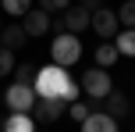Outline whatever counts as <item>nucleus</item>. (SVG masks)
<instances>
[{
  "instance_id": "obj_1",
  "label": "nucleus",
  "mask_w": 135,
  "mask_h": 132,
  "mask_svg": "<svg viewBox=\"0 0 135 132\" xmlns=\"http://www.w3.org/2000/svg\"><path fill=\"white\" fill-rule=\"evenodd\" d=\"M32 86H36V97H43V100H64V104H71V100L82 97V82H75L68 75V68H61V64L39 68Z\"/></svg>"
},
{
  "instance_id": "obj_2",
  "label": "nucleus",
  "mask_w": 135,
  "mask_h": 132,
  "mask_svg": "<svg viewBox=\"0 0 135 132\" xmlns=\"http://www.w3.org/2000/svg\"><path fill=\"white\" fill-rule=\"evenodd\" d=\"M50 57H54V64H61V68H71L82 57V39L75 32H68V29H61V32L54 36V43H50Z\"/></svg>"
},
{
  "instance_id": "obj_3",
  "label": "nucleus",
  "mask_w": 135,
  "mask_h": 132,
  "mask_svg": "<svg viewBox=\"0 0 135 132\" xmlns=\"http://www.w3.org/2000/svg\"><path fill=\"white\" fill-rule=\"evenodd\" d=\"M114 89V82H110V71L107 68H89L85 75H82V93H85L93 104H103V97Z\"/></svg>"
},
{
  "instance_id": "obj_4",
  "label": "nucleus",
  "mask_w": 135,
  "mask_h": 132,
  "mask_svg": "<svg viewBox=\"0 0 135 132\" xmlns=\"http://www.w3.org/2000/svg\"><path fill=\"white\" fill-rule=\"evenodd\" d=\"M89 29H93L100 39H114V36L121 32L117 11H110V7H96V11H93V18H89Z\"/></svg>"
},
{
  "instance_id": "obj_5",
  "label": "nucleus",
  "mask_w": 135,
  "mask_h": 132,
  "mask_svg": "<svg viewBox=\"0 0 135 132\" xmlns=\"http://www.w3.org/2000/svg\"><path fill=\"white\" fill-rule=\"evenodd\" d=\"M4 104L11 111H32L36 104V86H25V82H11L4 93Z\"/></svg>"
},
{
  "instance_id": "obj_6",
  "label": "nucleus",
  "mask_w": 135,
  "mask_h": 132,
  "mask_svg": "<svg viewBox=\"0 0 135 132\" xmlns=\"http://www.w3.org/2000/svg\"><path fill=\"white\" fill-rule=\"evenodd\" d=\"M21 29H25L28 36H46L50 29H54L50 11H43V7H28V11L21 14Z\"/></svg>"
},
{
  "instance_id": "obj_7",
  "label": "nucleus",
  "mask_w": 135,
  "mask_h": 132,
  "mask_svg": "<svg viewBox=\"0 0 135 132\" xmlns=\"http://www.w3.org/2000/svg\"><path fill=\"white\" fill-rule=\"evenodd\" d=\"M64 107H68L64 100H43V97H36V104H32L28 114H32L36 121H43V125H50V121H57L64 114Z\"/></svg>"
},
{
  "instance_id": "obj_8",
  "label": "nucleus",
  "mask_w": 135,
  "mask_h": 132,
  "mask_svg": "<svg viewBox=\"0 0 135 132\" xmlns=\"http://www.w3.org/2000/svg\"><path fill=\"white\" fill-rule=\"evenodd\" d=\"M82 132H121V129H117V118H110L107 111H89L82 121Z\"/></svg>"
},
{
  "instance_id": "obj_9",
  "label": "nucleus",
  "mask_w": 135,
  "mask_h": 132,
  "mask_svg": "<svg viewBox=\"0 0 135 132\" xmlns=\"http://www.w3.org/2000/svg\"><path fill=\"white\" fill-rule=\"evenodd\" d=\"M89 18H93V11L82 7V4H75V7H68V14H64V29L78 36L82 29H89Z\"/></svg>"
},
{
  "instance_id": "obj_10",
  "label": "nucleus",
  "mask_w": 135,
  "mask_h": 132,
  "mask_svg": "<svg viewBox=\"0 0 135 132\" xmlns=\"http://www.w3.org/2000/svg\"><path fill=\"white\" fill-rule=\"evenodd\" d=\"M103 111H107L110 118H117V121H121L124 114H128V97H124L121 89H110L107 97H103Z\"/></svg>"
},
{
  "instance_id": "obj_11",
  "label": "nucleus",
  "mask_w": 135,
  "mask_h": 132,
  "mask_svg": "<svg viewBox=\"0 0 135 132\" xmlns=\"http://www.w3.org/2000/svg\"><path fill=\"white\" fill-rule=\"evenodd\" d=\"M25 43H28V32L21 25H4V29H0V47L18 50V47H25Z\"/></svg>"
},
{
  "instance_id": "obj_12",
  "label": "nucleus",
  "mask_w": 135,
  "mask_h": 132,
  "mask_svg": "<svg viewBox=\"0 0 135 132\" xmlns=\"http://www.w3.org/2000/svg\"><path fill=\"white\" fill-rule=\"evenodd\" d=\"M4 132H36L32 114L28 111H11V118H4Z\"/></svg>"
},
{
  "instance_id": "obj_13",
  "label": "nucleus",
  "mask_w": 135,
  "mask_h": 132,
  "mask_svg": "<svg viewBox=\"0 0 135 132\" xmlns=\"http://www.w3.org/2000/svg\"><path fill=\"white\" fill-rule=\"evenodd\" d=\"M114 47L121 57H135V29H124V32L114 36Z\"/></svg>"
},
{
  "instance_id": "obj_14",
  "label": "nucleus",
  "mask_w": 135,
  "mask_h": 132,
  "mask_svg": "<svg viewBox=\"0 0 135 132\" xmlns=\"http://www.w3.org/2000/svg\"><path fill=\"white\" fill-rule=\"evenodd\" d=\"M117 57H121V54H117V47H114L110 39H103L100 47H96V64H100V68H110Z\"/></svg>"
},
{
  "instance_id": "obj_15",
  "label": "nucleus",
  "mask_w": 135,
  "mask_h": 132,
  "mask_svg": "<svg viewBox=\"0 0 135 132\" xmlns=\"http://www.w3.org/2000/svg\"><path fill=\"white\" fill-rule=\"evenodd\" d=\"M36 0H0V7H4V14H11V18H21V14L32 7Z\"/></svg>"
},
{
  "instance_id": "obj_16",
  "label": "nucleus",
  "mask_w": 135,
  "mask_h": 132,
  "mask_svg": "<svg viewBox=\"0 0 135 132\" xmlns=\"http://www.w3.org/2000/svg\"><path fill=\"white\" fill-rule=\"evenodd\" d=\"M36 71H39V68H36V64H14V71H11V75H14V82H25V86H32L36 82Z\"/></svg>"
},
{
  "instance_id": "obj_17",
  "label": "nucleus",
  "mask_w": 135,
  "mask_h": 132,
  "mask_svg": "<svg viewBox=\"0 0 135 132\" xmlns=\"http://www.w3.org/2000/svg\"><path fill=\"white\" fill-rule=\"evenodd\" d=\"M117 21H121L124 29H135V0H124V4L117 7Z\"/></svg>"
},
{
  "instance_id": "obj_18",
  "label": "nucleus",
  "mask_w": 135,
  "mask_h": 132,
  "mask_svg": "<svg viewBox=\"0 0 135 132\" xmlns=\"http://www.w3.org/2000/svg\"><path fill=\"white\" fill-rule=\"evenodd\" d=\"M14 71V50L0 47V75H11Z\"/></svg>"
},
{
  "instance_id": "obj_19",
  "label": "nucleus",
  "mask_w": 135,
  "mask_h": 132,
  "mask_svg": "<svg viewBox=\"0 0 135 132\" xmlns=\"http://www.w3.org/2000/svg\"><path fill=\"white\" fill-rule=\"evenodd\" d=\"M68 114H71L75 121H85V114H89V104H82V100H71V104H68Z\"/></svg>"
},
{
  "instance_id": "obj_20",
  "label": "nucleus",
  "mask_w": 135,
  "mask_h": 132,
  "mask_svg": "<svg viewBox=\"0 0 135 132\" xmlns=\"http://www.w3.org/2000/svg\"><path fill=\"white\" fill-rule=\"evenodd\" d=\"M71 7V0H54V11H68Z\"/></svg>"
},
{
  "instance_id": "obj_21",
  "label": "nucleus",
  "mask_w": 135,
  "mask_h": 132,
  "mask_svg": "<svg viewBox=\"0 0 135 132\" xmlns=\"http://www.w3.org/2000/svg\"><path fill=\"white\" fill-rule=\"evenodd\" d=\"M39 7L43 11H54V0H39Z\"/></svg>"
},
{
  "instance_id": "obj_22",
  "label": "nucleus",
  "mask_w": 135,
  "mask_h": 132,
  "mask_svg": "<svg viewBox=\"0 0 135 132\" xmlns=\"http://www.w3.org/2000/svg\"><path fill=\"white\" fill-rule=\"evenodd\" d=\"M0 132H4V118H0Z\"/></svg>"
},
{
  "instance_id": "obj_23",
  "label": "nucleus",
  "mask_w": 135,
  "mask_h": 132,
  "mask_svg": "<svg viewBox=\"0 0 135 132\" xmlns=\"http://www.w3.org/2000/svg\"><path fill=\"white\" fill-rule=\"evenodd\" d=\"M0 29H4V25H0Z\"/></svg>"
}]
</instances>
